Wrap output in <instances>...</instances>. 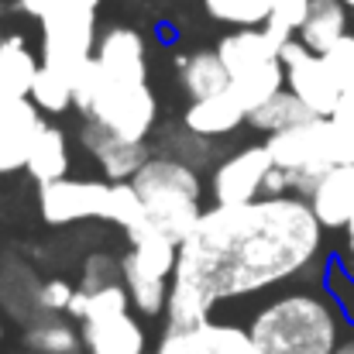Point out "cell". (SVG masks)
Listing matches in <instances>:
<instances>
[{
    "mask_svg": "<svg viewBox=\"0 0 354 354\" xmlns=\"http://www.w3.org/2000/svg\"><path fill=\"white\" fill-rule=\"evenodd\" d=\"M334 354H354V348H341V351H334Z\"/></svg>",
    "mask_w": 354,
    "mask_h": 354,
    "instance_id": "e575fe53",
    "label": "cell"
},
{
    "mask_svg": "<svg viewBox=\"0 0 354 354\" xmlns=\"http://www.w3.org/2000/svg\"><path fill=\"white\" fill-rule=\"evenodd\" d=\"M310 3L313 0H272V14H268V21L261 28L268 31V38L279 48L299 35V28H303V21L310 14Z\"/></svg>",
    "mask_w": 354,
    "mask_h": 354,
    "instance_id": "484cf974",
    "label": "cell"
},
{
    "mask_svg": "<svg viewBox=\"0 0 354 354\" xmlns=\"http://www.w3.org/2000/svg\"><path fill=\"white\" fill-rule=\"evenodd\" d=\"M251 337L261 354H334L337 313L317 292H286L251 320Z\"/></svg>",
    "mask_w": 354,
    "mask_h": 354,
    "instance_id": "7a4b0ae2",
    "label": "cell"
},
{
    "mask_svg": "<svg viewBox=\"0 0 354 354\" xmlns=\"http://www.w3.org/2000/svg\"><path fill=\"white\" fill-rule=\"evenodd\" d=\"M17 354H41V351H17Z\"/></svg>",
    "mask_w": 354,
    "mask_h": 354,
    "instance_id": "8d00e7d4",
    "label": "cell"
},
{
    "mask_svg": "<svg viewBox=\"0 0 354 354\" xmlns=\"http://www.w3.org/2000/svg\"><path fill=\"white\" fill-rule=\"evenodd\" d=\"M131 186L138 189L148 221L176 244H183L196 227V221L203 217L200 172L179 155H148V162L134 172Z\"/></svg>",
    "mask_w": 354,
    "mask_h": 354,
    "instance_id": "277c9868",
    "label": "cell"
},
{
    "mask_svg": "<svg viewBox=\"0 0 354 354\" xmlns=\"http://www.w3.org/2000/svg\"><path fill=\"white\" fill-rule=\"evenodd\" d=\"M268 151L279 169L292 176V189L310 196L320 176L354 162V138L330 118H310L279 134H268Z\"/></svg>",
    "mask_w": 354,
    "mask_h": 354,
    "instance_id": "5b68a950",
    "label": "cell"
},
{
    "mask_svg": "<svg viewBox=\"0 0 354 354\" xmlns=\"http://www.w3.org/2000/svg\"><path fill=\"white\" fill-rule=\"evenodd\" d=\"M76 93V111L83 118L104 124L118 138L127 141H145L158 120V100L148 80H118L107 76L97 59H90L80 76L73 80Z\"/></svg>",
    "mask_w": 354,
    "mask_h": 354,
    "instance_id": "3957f363",
    "label": "cell"
},
{
    "mask_svg": "<svg viewBox=\"0 0 354 354\" xmlns=\"http://www.w3.org/2000/svg\"><path fill=\"white\" fill-rule=\"evenodd\" d=\"M210 17L234 28H261L272 14V0H203Z\"/></svg>",
    "mask_w": 354,
    "mask_h": 354,
    "instance_id": "4316f807",
    "label": "cell"
},
{
    "mask_svg": "<svg viewBox=\"0 0 354 354\" xmlns=\"http://www.w3.org/2000/svg\"><path fill=\"white\" fill-rule=\"evenodd\" d=\"M344 35H348V7L341 0H313L310 3V14H306V21H303V28H299L296 38L310 52L324 55Z\"/></svg>",
    "mask_w": 354,
    "mask_h": 354,
    "instance_id": "7402d4cb",
    "label": "cell"
},
{
    "mask_svg": "<svg viewBox=\"0 0 354 354\" xmlns=\"http://www.w3.org/2000/svg\"><path fill=\"white\" fill-rule=\"evenodd\" d=\"M179 80H183V90H186L189 100H207V97L231 90V73H227L217 48L214 52L200 48V52L186 55L183 66H179Z\"/></svg>",
    "mask_w": 354,
    "mask_h": 354,
    "instance_id": "44dd1931",
    "label": "cell"
},
{
    "mask_svg": "<svg viewBox=\"0 0 354 354\" xmlns=\"http://www.w3.org/2000/svg\"><path fill=\"white\" fill-rule=\"evenodd\" d=\"M80 145L100 162L107 183H131L134 172L148 162L145 141L118 138L114 131H107L104 124H97L90 118H83V124H80Z\"/></svg>",
    "mask_w": 354,
    "mask_h": 354,
    "instance_id": "4fadbf2b",
    "label": "cell"
},
{
    "mask_svg": "<svg viewBox=\"0 0 354 354\" xmlns=\"http://www.w3.org/2000/svg\"><path fill=\"white\" fill-rule=\"evenodd\" d=\"M320 241L324 224L306 196H258L241 207L214 203L179 244L165 306L169 327L203 324L217 303L299 275L317 258Z\"/></svg>",
    "mask_w": 354,
    "mask_h": 354,
    "instance_id": "6da1fadb",
    "label": "cell"
},
{
    "mask_svg": "<svg viewBox=\"0 0 354 354\" xmlns=\"http://www.w3.org/2000/svg\"><path fill=\"white\" fill-rule=\"evenodd\" d=\"M7 100H10V93H7V90L0 86V104H7Z\"/></svg>",
    "mask_w": 354,
    "mask_h": 354,
    "instance_id": "836d02e7",
    "label": "cell"
},
{
    "mask_svg": "<svg viewBox=\"0 0 354 354\" xmlns=\"http://www.w3.org/2000/svg\"><path fill=\"white\" fill-rule=\"evenodd\" d=\"M330 120H334V124H341V127L354 138V83L341 90V100H337V107H334Z\"/></svg>",
    "mask_w": 354,
    "mask_h": 354,
    "instance_id": "4dcf8cb0",
    "label": "cell"
},
{
    "mask_svg": "<svg viewBox=\"0 0 354 354\" xmlns=\"http://www.w3.org/2000/svg\"><path fill=\"white\" fill-rule=\"evenodd\" d=\"M120 265H124V286H127V292H131L134 310H138L141 317H158V313H165V306H169V289H172L169 279H172V275H165V272L145 265V261L134 258L131 251L120 258Z\"/></svg>",
    "mask_w": 354,
    "mask_h": 354,
    "instance_id": "ac0fdd59",
    "label": "cell"
},
{
    "mask_svg": "<svg viewBox=\"0 0 354 354\" xmlns=\"http://www.w3.org/2000/svg\"><path fill=\"white\" fill-rule=\"evenodd\" d=\"M317 118L289 86L286 90H279L275 97H268L261 107H254L251 114H248V124L254 127V131H265V134H279V131H286V127H296V124H303V120Z\"/></svg>",
    "mask_w": 354,
    "mask_h": 354,
    "instance_id": "cb8c5ba5",
    "label": "cell"
},
{
    "mask_svg": "<svg viewBox=\"0 0 354 354\" xmlns=\"http://www.w3.org/2000/svg\"><path fill=\"white\" fill-rule=\"evenodd\" d=\"M76 296V286L66 279H48L38 286V310L41 313H66Z\"/></svg>",
    "mask_w": 354,
    "mask_h": 354,
    "instance_id": "f546056e",
    "label": "cell"
},
{
    "mask_svg": "<svg viewBox=\"0 0 354 354\" xmlns=\"http://www.w3.org/2000/svg\"><path fill=\"white\" fill-rule=\"evenodd\" d=\"M114 183L100 179H55L38 189V210L52 227L80 224V221H111Z\"/></svg>",
    "mask_w": 354,
    "mask_h": 354,
    "instance_id": "ba28073f",
    "label": "cell"
},
{
    "mask_svg": "<svg viewBox=\"0 0 354 354\" xmlns=\"http://www.w3.org/2000/svg\"><path fill=\"white\" fill-rule=\"evenodd\" d=\"M100 0H48L41 21V66L76 80L97 52Z\"/></svg>",
    "mask_w": 354,
    "mask_h": 354,
    "instance_id": "52a82bcc",
    "label": "cell"
},
{
    "mask_svg": "<svg viewBox=\"0 0 354 354\" xmlns=\"http://www.w3.org/2000/svg\"><path fill=\"white\" fill-rule=\"evenodd\" d=\"M306 200H310V207H313V214L324 227H334V231L348 227L354 217V162L337 165L327 176H320Z\"/></svg>",
    "mask_w": 354,
    "mask_h": 354,
    "instance_id": "2e32d148",
    "label": "cell"
},
{
    "mask_svg": "<svg viewBox=\"0 0 354 354\" xmlns=\"http://www.w3.org/2000/svg\"><path fill=\"white\" fill-rule=\"evenodd\" d=\"M217 52L231 73V90L248 107V114L286 90V66L265 28H237L217 41Z\"/></svg>",
    "mask_w": 354,
    "mask_h": 354,
    "instance_id": "8992f818",
    "label": "cell"
},
{
    "mask_svg": "<svg viewBox=\"0 0 354 354\" xmlns=\"http://www.w3.org/2000/svg\"><path fill=\"white\" fill-rule=\"evenodd\" d=\"M24 348L41 354H86L83 327L69 313H45L24 327Z\"/></svg>",
    "mask_w": 354,
    "mask_h": 354,
    "instance_id": "d6986e66",
    "label": "cell"
},
{
    "mask_svg": "<svg viewBox=\"0 0 354 354\" xmlns=\"http://www.w3.org/2000/svg\"><path fill=\"white\" fill-rule=\"evenodd\" d=\"M69 162H73V155H69V138H66V131L55 127V124H45L41 134L35 138L31 151H28L24 172H28L38 186H45V183L66 179V176H69Z\"/></svg>",
    "mask_w": 354,
    "mask_h": 354,
    "instance_id": "ffe728a7",
    "label": "cell"
},
{
    "mask_svg": "<svg viewBox=\"0 0 354 354\" xmlns=\"http://www.w3.org/2000/svg\"><path fill=\"white\" fill-rule=\"evenodd\" d=\"M83 348L86 354H145L148 337L141 320L127 310L100 320H83Z\"/></svg>",
    "mask_w": 354,
    "mask_h": 354,
    "instance_id": "5bb4252c",
    "label": "cell"
},
{
    "mask_svg": "<svg viewBox=\"0 0 354 354\" xmlns=\"http://www.w3.org/2000/svg\"><path fill=\"white\" fill-rule=\"evenodd\" d=\"M41 62H35L31 48L21 35H10L0 41V86L10 97H31V83Z\"/></svg>",
    "mask_w": 354,
    "mask_h": 354,
    "instance_id": "603a6c76",
    "label": "cell"
},
{
    "mask_svg": "<svg viewBox=\"0 0 354 354\" xmlns=\"http://www.w3.org/2000/svg\"><path fill=\"white\" fill-rule=\"evenodd\" d=\"M31 100H35V107L41 114H66L69 107H76L73 80L48 69V66H38L35 83H31Z\"/></svg>",
    "mask_w": 354,
    "mask_h": 354,
    "instance_id": "d4e9b609",
    "label": "cell"
},
{
    "mask_svg": "<svg viewBox=\"0 0 354 354\" xmlns=\"http://www.w3.org/2000/svg\"><path fill=\"white\" fill-rule=\"evenodd\" d=\"M45 7H48V0H21V10H24V14H31V17H41V14H45Z\"/></svg>",
    "mask_w": 354,
    "mask_h": 354,
    "instance_id": "1f68e13d",
    "label": "cell"
},
{
    "mask_svg": "<svg viewBox=\"0 0 354 354\" xmlns=\"http://www.w3.org/2000/svg\"><path fill=\"white\" fill-rule=\"evenodd\" d=\"M344 231H348V251H351V258H354V217H351V224H348Z\"/></svg>",
    "mask_w": 354,
    "mask_h": 354,
    "instance_id": "d6a6232c",
    "label": "cell"
},
{
    "mask_svg": "<svg viewBox=\"0 0 354 354\" xmlns=\"http://www.w3.org/2000/svg\"><path fill=\"white\" fill-rule=\"evenodd\" d=\"M324 62L330 69V76L337 80V86H351L354 83V35H344L337 38L327 52H324Z\"/></svg>",
    "mask_w": 354,
    "mask_h": 354,
    "instance_id": "f1b7e54d",
    "label": "cell"
},
{
    "mask_svg": "<svg viewBox=\"0 0 354 354\" xmlns=\"http://www.w3.org/2000/svg\"><path fill=\"white\" fill-rule=\"evenodd\" d=\"M48 120L35 107L31 97H10L0 104V176L28 165V151Z\"/></svg>",
    "mask_w": 354,
    "mask_h": 354,
    "instance_id": "7c38bea8",
    "label": "cell"
},
{
    "mask_svg": "<svg viewBox=\"0 0 354 354\" xmlns=\"http://www.w3.org/2000/svg\"><path fill=\"white\" fill-rule=\"evenodd\" d=\"M183 124L196 138H224V134H234L241 124H248V107L237 100L234 90H224L207 100H189Z\"/></svg>",
    "mask_w": 354,
    "mask_h": 354,
    "instance_id": "e0dca14e",
    "label": "cell"
},
{
    "mask_svg": "<svg viewBox=\"0 0 354 354\" xmlns=\"http://www.w3.org/2000/svg\"><path fill=\"white\" fill-rule=\"evenodd\" d=\"M114 282H124V265H120L118 258H111V254L97 251V254H90V258L83 261L80 289H86V292H97V289H104V286H114Z\"/></svg>",
    "mask_w": 354,
    "mask_h": 354,
    "instance_id": "83f0119b",
    "label": "cell"
},
{
    "mask_svg": "<svg viewBox=\"0 0 354 354\" xmlns=\"http://www.w3.org/2000/svg\"><path fill=\"white\" fill-rule=\"evenodd\" d=\"M97 66L118 80H148V55L145 38L131 28H107L93 52Z\"/></svg>",
    "mask_w": 354,
    "mask_h": 354,
    "instance_id": "9a60e30c",
    "label": "cell"
},
{
    "mask_svg": "<svg viewBox=\"0 0 354 354\" xmlns=\"http://www.w3.org/2000/svg\"><path fill=\"white\" fill-rule=\"evenodd\" d=\"M155 354H261L251 330L237 324L203 320L193 327H165Z\"/></svg>",
    "mask_w": 354,
    "mask_h": 354,
    "instance_id": "8fae6325",
    "label": "cell"
},
{
    "mask_svg": "<svg viewBox=\"0 0 354 354\" xmlns=\"http://www.w3.org/2000/svg\"><path fill=\"white\" fill-rule=\"evenodd\" d=\"M341 3H344V7H351V10H354V0H341Z\"/></svg>",
    "mask_w": 354,
    "mask_h": 354,
    "instance_id": "d590c367",
    "label": "cell"
},
{
    "mask_svg": "<svg viewBox=\"0 0 354 354\" xmlns=\"http://www.w3.org/2000/svg\"><path fill=\"white\" fill-rule=\"evenodd\" d=\"M275 169V158L268 151V145H248L234 155H227L210 179V193L214 203L221 207H241V203H254L258 196H265V179Z\"/></svg>",
    "mask_w": 354,
    "mask_h": 354,
    "instance_id": "30bf717a",
    "label": "cell"
},
{
    "mask_svg": "<svg viewBox=\"0 0 354 354\" xmlns=\"http://www.w3.org/2000/svg\"><path fill=\"white\" fill-rule=\"evenodd\" d=\"M279 59H282V66H286V86H289L317 118H330L334 107H337V100H341V86H337V80L330 76L324 55L310 52L299 38H292V41H286V45L279 48Z\"/></svg>",
    "mask_w": 354,
    "mask_h": 354,
    "instance_id": "9c48e42d",
    "label": "cell"
}]
</instances>
